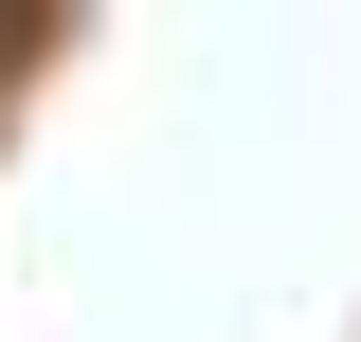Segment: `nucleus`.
Segmentation results:
<instances>
[{
    "instance_id": "obj_1",
    "label": "nucleus",
    "mask_w": 361,
    "mask_h": 342,
    "mask_svg": "<svg viewBox=\"0 0 361 342\" xmlns=\"http://www.w3.org/2000/svg\"><path fill=\"white\" fill-rule=\"evenodd\" d=\"M18 72H37V18H0V90H18Z\"/></svg>"
}]
</instances>
